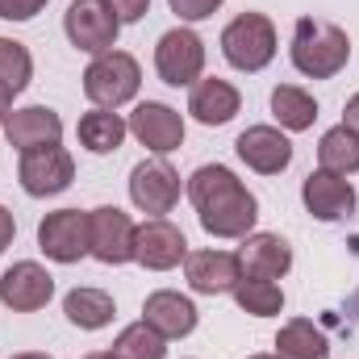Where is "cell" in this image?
<instances>
[{"label": "cell", "mask_w": 359, "mask_h": 359, "mask_svg": "<svg viewBox=\"0 0 359 359\" xmlns=\"http://www.w3.org/2000/svg\"><path fill=\"white\" fill-rule=\"evenodd\" d=\"M13 96H17V92H8L0 84V130H4V121H8V113H13Z\"/></svg>", "instance_id": "836d02e7"}, {"label": "cell", "mask_w": 359, "mask_h": 359, "mask_svg": "<svg viewBox=\"0 0 359 359\" xmlns=\"http://www.w3.org/2000/svg\"><path fill=\"white\" fill-rule=\"evenodd\" d=\"M234 301H238V309L251 313V318H276V313L284 309V288H280L276 280L243 276V280L234 284Z\"/></svg>", "instance_id": "484cf974"}, {"label": "cell", "mask_w": 359, "mask_h": 359, "mask_svg": "<svg viewBox=\"0 0 359 359\" xmlns=\"http://www.w3.org/2000/svg\"><path fill=\"white\" fill-rule=\"evenodd\" d=\"M138 88H142V67L126 50L96 55L88 67H84V96H88L96 109H121L126 100L138 96Z\"/></svg>", "instance_id": "277c9868"}, {"label": "cell", "mask_w": 359, "mask_h": 359, "mask_svg": "<svg viewBox=\"0 0 359 359\" xmlns=\"http://www.w3.org/2000/svg\"><path fill=\"white\" fill-rule=\"evenodd\" d=\"M271 117H276L280 130H288V134L313 130V121H318V100L305 88H297V84H280V88H271Z\"/></svg>", "instance_id": "cb8c5ba5"}, {"label": "cell", "mask_w": 359, "mask_h": 359, "mask_svg": "<svg viewBox=\"0 0 359 359\" xmlns=\"http://www.w3.org/2000/svg\"><path fill=\"white\" fill-rule=\"evenodd\" d=\"M188 201H192L196 222L205 226V234H213V238H247V234H255L259 201L226 163L196 168L188 176Z\"/></svg>", "instance_id": "6da1fadb"}, {"label": "cell", "mask_w": 359, "mask_h": 359, "mask_svg": "<svg viewBox=\"0 0 359 359\" xmlns=\"http://www.w3.org/2000/svg\"><path fill=\"white\" fill-rule=\"evenodd\" d=\"M301 201H305V209H309L318 222H343V217L355 213V205H359L351 180L334 176V172H322V168L305 176V184H301Z\"/></svg>", "instance_id": "9a60e30c"}, {"label": "cell", "mask_w": 359, "mask_h": 359, "mask_svg": "<svg viewBox=\"0 0 359 359\" xmlns=\"http://www.w3.org/2000/svg\"><path fill=\"white\" fill-rule=\"evenodd\" d=\"M104 4L113 8V17H117L121 25L142 21V17H147V8H151V0H104Z\"/></svg>", "instance_id": "4dcf8cb0"}, {"label": "cell", "mask_w": 359, "mask_h": 359, "mask_svg": "<svg viewBox=\"0 0 359 359\" xmlns=\"http://www.w3.org/2000/svg\"><path fill=\"white\" fill-rule=\"evenodd\" d=\"M155 72L172 88H192L201 80V72H205V42H201V34L188 29V25L168 29L159 38V46H155Z\"/></svg>", "instance_id": "8992f818"}, {"label": "cell", "mask_w": 359, "mask_h": 359, "mask_svg": "<svg viewBox=\"0 0 359 359\" xmlns=\"http://www.w3.org/2000/svg\"><path fill=\"white\" fill-rule=\"evenodd\" d=\"M63 29H67V42L84 55H109L117 46V34H121V21L113 17V8L104 0H72L67 13H63Z\"/></svg>", "instance_id": "5b68a950"}, {"label": "cell", "mask_w": 359, "mask_h": 359, "mask_svg": "<svg viewBox=\"0 0 359 359\" xmlns=\"http://www.w3.org/2000/svg\"><path fill=\"white\" fill-rule=\"evenodd\" d=\"M17 180L29 196H59L72 188L76 180V159L63 151V147H42V151H29L21 155L17 163Z\"/></svg>", "instance_id": "30bf717a"}, {"label": "cell", "mask_w": 359, "mask_h": 359, "mask_svg": "<svg viewBox=\"0 0 359 359\" xmlns=\"http://www.w3.org/2000/svg\"><path fill=\"white\" fill-rule=\"evenodd\" d=\"M234 151H238V159H243L251 172H259V176H280V172L292 163V142H288V134L276 130V126H247V130L238 134Z\"/></svg>", "instance_id": "2e32d148"}, {"label": "cell", "mask_w": 359, "mask_h": 359, "mask_svg": "<svg viewBox=\"0 0 359 359\" xmlns=\"http://www.w3.org/2000/svg\"><path fill=\"white\" fill-rule=\"evenodd\" d=\"M4 138L13 151L29 155V151H42V147H59L63 138V117L46 104H25V109H13L8 121H4Z\"/></svg>", "instance_id": "5bb4252c"}, {"label": "cell", "mask_w": 359, "mask_h": 359, "mask_svg": "<svg viewBox=\"0 0 359 359\" xmlns=\"http://www.w3.org/2000/svg\"><path fill=\"white\" fill-rule=\"evenodd\" d=\"M84 359H121L117 351H92V355H84Z\"/></svg>", "instance_id": "d590c367"}, {"label": "cell", "mask_w": 359, "mask_h": 359, "mask_svg": "<svg viewBox=\"0 0 359 359\" xmlns=\"http://www.w3.org/2000/svg\"><path fill=\"white\" fill-rule=\"evenodd\" d=\"M13 359H50L46 351H21V355H13Z\"/></svg>", "instance_id": "e575fe53"}, {"label": "cell", "mask_w": 359, "mask_h": 359, "mask_svg": "<svg viewBox=\"0 0 359 359\" xmlns=\"http://www.w3.org/2000/svg\"><path fill=\"white\" fill-rule=\"evenodd\" d=\"M172 4V13H176L180 21H205V17H213L226 0H168Z\"/></svg>", "instance_id": "f1b7e54d"}, {"label": "cell", "mask_w": 359, "mask_h": 359, "mask_svg": "<svg viewBox=\"0 0 359 359\" xmlns=\"http://www.w3.org/2000/svg\"><path fill=\"white\" fill-rule=\"evenodd\" d=\"M29 80H34V59H29L25 42L0 38V84L8 92H25Z\"/></svg>", "instance_id": "83f0119b"}, {"label": "cell", "mask_w": 359, "mask_h": 359, "mask_svg": "<svg viewBox=\"0 0 359 359\" xmlns=\"http://www.w3.org/2000/svg\"><path fill=\"white\" fill-rule=\"evenodd\" d=\"M142 322L155 326L163 339H188V334L196 330L201 313H196V305H192L188 297H180L172 288H159V292H151V297L142 301Z\"/></svg>", "instance_id": "ac0fdd59"}, {"label": "cell", "mask_w": 359, "mask_h": 359, "mask_svg": "<svg viewBox=\"0 0 359 359\" xmlns=\"http://www.w3.org/2000/svg\"><path fill=\"white\" fill-rule=\"evenodd\" d=\"M50 297H55V276L34 259H21L0 276V305L13 313H34Z\"/></svg>", "instance_id": "4fadbf2b"}, {"label": "cell", "mask_w": 359, "mask_h": 359, "mask_svg": "<svg viewBox=\"0 0 359 359\" xmlns=\"http://www.w3.org/2000/svg\"><path fill=\"white\" fill-rule=\"evenodd\" d=\"M63 313L80 330H104L117 318V305H113V297L104 288H72L63 297Z\"/></svg>", "instance_id": "603a6c76"}, {"label": "cell", "mask_w": 359, "mask_h": 359, "mask_svg": "<svg viewBox=\"0 0 359 359\" xmlns=\"http://www.w3.org/2000/svg\"><path fill=\"white\" fill-rule=\"evenodd\" d=\"M318 168L334 176H355L359 172V134L351 126H334L318 142Z\"/></svg>", "instance_id": "d4e9b609"}, {"label": "cell", "mask_w": 359, "mask_h": 359, "mask_svg": "<svg viewBox=\"0 0 359 359\" xmlns=\"http://www.w3.org/2000/svg\"><path fill=\"white\" fill-rule=\"evenodd\" d=\"M247 359H280V355H247Z\"/></svg>", "instance_id": "74e56055"}, {"label": "cell", "mask_w": 359, "mask_h": 359, "mask_svg": "<svg viewBox=\"0 0 359 359\" xmlns=\"http://www.w3.org/2000/svg\"><path fill=\"white\" fill-rule=\"evenodd\" d=\"M276 355L280 359H330V339L309 318H292L276 334Z\"/></svg>", "instance_id": "7402d4cb"}, {"label": "cell", "mask_w": 359, "mask_h": 359, "mask_svg": "<svg viewBox=\"0 0 359 359\" xmlns=\"http://www.w3.org/2000/svg\"><path fill=\"white\" fill-rule=\"evenodd\" d=\"M92 247L88 213L80 209H55L38 222V251L55 264H80Z\"/></svg>", "instance_id": "52a82bcc"}, {"label": "cell", "mask_w": 359, "mask_h": 359, "mask_svg": "<svg viewBox=\"0 0 359 359\" xmlns=\"http://www.w3.org/2000/svg\"><path fill=\"white\" fill-rule=\"evenodd\" d=\"M222 55L234 72H264L276 59V25L264 13H238L226 29H222Z\"/></svg>", "instance_id": "3957f363"}, {"label": "cell", "mask_w": 359, "mask_h": 359, "mask_svg": "<svg viewBox=\"0 0 359 359\" xmlns=\"http://www.w3.org/2000/svg\"><path fill=\"white\" fill-rule=\"evenodd\" d=\"M13 234H17V222H13V213L0 205V255L8 251V243H13Z\"/></svg>", "instance_id": "1f68e13d"}, {"label": "cell", "mask_w": 359, "mask_h": 359, "mask_svg": "<svg viewBox=\"0 0 359 359\" xmlns=\"http://www.w3.org/2000/svg\"><path fill=\"white\" fill-rule=\"evenodd\" d=\"M130 201L138 213H151V217H163L172 213L180 201V172L163 159H142L134 172H130Z\"/></svg>", "instance_id": "9c48e42d"}, {"label": "cell", "mask_w": 359, "mask_h": 359, "mask_svg": "<svg viewBox=\"0 0 359 359\" xmlns=\"http://www.w3.org/2000/svg\"><path fill=\"white\" fill-rule=\"evenodd\" d=\"M184 255H188V238L168 217H151V222L138 226V234H134V264H142L147 271H172L184 264Z\"/></svg>", "instance_id": "7c38bea8"}, {"label": "cell", "mask_w": 359, "mask_h": 359, "mask_svg": "<svg viewBox=\"0 0 359 359\" xmlns=\"http://www.w3.org/2000/svg\"><path fill=\"white\" fill-rule=\"evenodd\" d=\"M113 351L121 359H168V339H163L155 326H147V322H130V326L117 334Z\"/></svg>", "instance_id": "4316f807"}, {"label": "cell", "mask_w": 359, "mask_h": 359, "mask_svg": "<svg viewBox=\"0 0 359 359\" xmlns=\"http://www.w3.org/2000/svg\"><path fill=\"white\" fill-rule=\"evenodd\" d=\"M343 126H351V130L359 134V92L347 100V104H343Z\"/></svg>", "instance_id": "d6a6232c"}, {"label": "cell", "mask_w": 359, "mask_h": 359, "mask_svg": "<svg viewBox=\"0 0 359 359\" xmlns=\"http://www.w3.org/2000/svg\"><path fill=\"white\" fill-rule=\"evenodd\" d=\"M130 134L151 151V155H172L184 147V117H180L172 104L163 100H142L134 113H130Z\"/></svg>", "instance_id": "8fae6325"}, {"label": "cell", "mask_w": 359, "mask_h": 359, "mask_svg": "<svg viewBox=\"0 0 359 359\" xmlns=\"http://www.w3.org/2000/svg\"><path fill=\"white\" fill-rule=\"evenodd\" d=\"M76 134H80V147H84V151H92V155H113V151L126 142L130 126H126L121 113H113V109H88V113L80 117Z\"/></svg>", "instance_id": "44dd1931"}, {"label": "cell", "mask_w": 359, "mask_h": 359, "mask_svg": "<svg viewBox=\"0 0 359 359\" xmlns=\"http://www.w3.org/2000/svg\"><path fill=\"white\" fill-rule=\"evenodd\" d=\"M46 8V0H0V21H29Z\"/></svg>", "instance_id": "f546056e"}, {"label": "cell", "mask_w": 359, "mask_h": 359, "mask_svg": "<svg viewBox=\"0 0 359 359\" xmlns=\"http://www.w3.org/2000/svg\"><path fill=\"white\" fill-rule=\"evenodd\" d=\"M238 109H243V92L234 88L230 80L209 76V80H196L192 92H188V113L201 126H226V121H234Z\"/></svg>", "instance_id": "ffe728a7"}, {"label": "cell", "mask_w": 359, "mask_h": 359, "mask_svg": "<svg viewBox=\"0 0 359 359\" xmlns=\"http://www.w3.org/2000/svg\"><path fill=\"white\" fill-rule=\"evenodd\" d=\"M351 309H355V313H359V292H355V297H351Z\"/></svg>", "instance_id": "8d00e7d4"}, {"label": "cell", "mask_w": 359, "mask_h": 359, "mask_svg": "<svg viewBox=\"0 0 359 359\" xmlns=\"http://www.w3.org/2000/svg\"><path fill=\"white\" fill-rule=\"evenodd\" d=\"M88 230H92V247L88 255L100 259L104 268H121V264H134V234L138 226L130 222L126 209L117 205H100L88 213Z\"/></svg>", "instance_id": "ba28073f"}, {"label": "cell", "mask_w": 359, "mask_h": 359, "mask_svg": "<svg viewBox=\"0 0 359 359\" xmlns=\"http://www.w3.org/2000/svg\"><path fill=\"white\" fill-rule=\"evenodd\" d=\"M288 59L301 76L309 80H334L347 59H351V38L343 25L334 21H318V17H297L292 25V46H288Z\"/></svg>", "instance_id": "7a4b0ae2"}, {"label": "cell", "mask_w": 359, "mask_h": 359, "mask_svg": "<svg viewBox=\"0 0 359 359\" xmlns=\"http://www.w3.org/2000/svg\"><path fill=\"white\" fill-rule=\"evenodd\" d=\"M184 276H188L192 292L222 297V292H234V284L243 280V264L230 251H188L184 255Z\"/></svg>", "instance_id": "e0dca14e"}, {"label": "cell", "mask_w": 359, "mask_h": 359, "mask_svg": "<svg viewBox=\"0 0 359 359\" xmlns=\"http://www.w3.org/2000/svg\"><path fill=\"white\" fill-rule=\"evenodd\" d=\"M238 264H243V276L284 280L292 271V247L280 234H247L243 238V251H238Z\"/></svg>", "instance_id": "d6986e66"}]
</instances>
